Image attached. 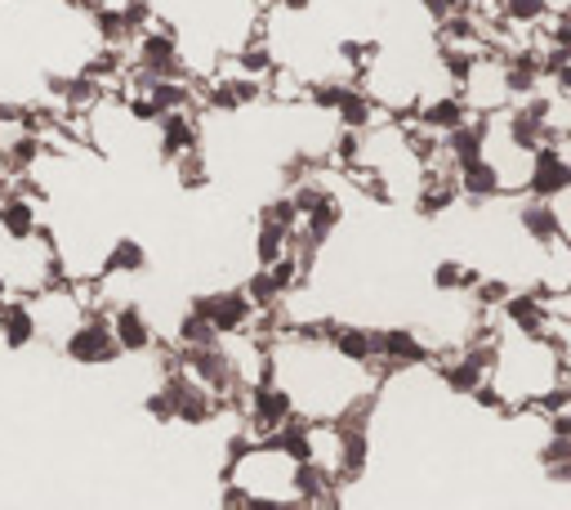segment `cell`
Returning <instances> with one entry per match:
<instances>
[{"mask_svg": "<svg viewBox=\"0 0 571 510\" xmlns=\"http://www.w3.org/2000/svg\"><path fill=\"white\" fill-rule=\"evenodd\" d=\"M63 354L72 362H81V368H112V362L126 354L121 341H117V327H112V314L107 309H90L86 322L67 336Z\"/></svg>", "mask_w": 571, "mask_h": 510, "instance_id": "cell-1", "label": "cell"}, {"mask_svg": "<svg viewBox=\"0 0 571 510\" xmlns=\"http://www.w3.org/2000/svg\"><path fill=\"white\" fill-rule=\"evenodd\" d=\"M562 189H571V162L562 153V143H541L536 162H531L527 193L531 197H558Z\"/></svg>", "mask_w": 571, "mask_h": 510, "instance_id": "cell-2", "label": "cell"}]
</instances>
